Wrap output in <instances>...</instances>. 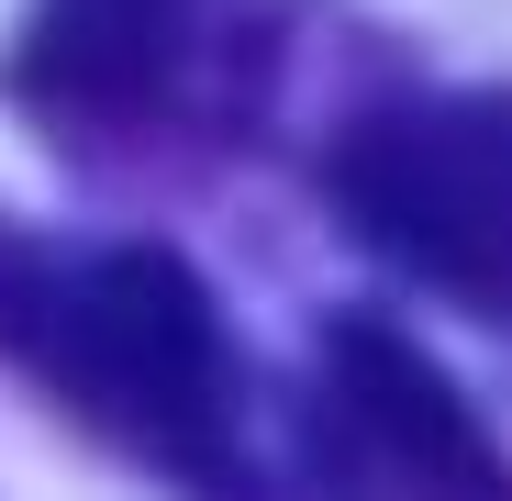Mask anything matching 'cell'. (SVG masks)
I'll list each match as a JSON object with an SVG mask.
<instances>
[{
	"label": "cell",
	"mask_w": 512,
	"mask_h": 501,
	"mask_svg": "<svg viewBox=\"0 0 512 501\" xmlns=\"http://www.w3.org/2000/svg\"><path fill=\"white\" fill-rule=\"evenodd\" d=\"M0 346L123 457L223 490L234 457V357L223 312L167 245H45L0 268Z\"/></svg>",
	"instance_id": "1"
},
{
	"label": "cell",
	"mask_w": 512,
	"mask_h": 501,
	"mask_svg": "<svg viewBox=\"0 0 512 501\" xmlns=\"http://www.w3.org/2000/svg\"><path fill=\"white\" fill-rule=\"evenodd\" d=\"M334 201L390 268L512 323V90L368 112L334 145Z\"/></svg>",
	"instance_id": "2"
},
{
	"label": "cell",
	"mask_w": 512,
	"mask_h": 501,
	"mask_svg": "<svg viewBox=\"0 0 512 501\" xmlns=\"http://www.w3.org/2000/svg\"><path fill=\"white\" fill-rule=\"evenodd\" d=\"M312 479H323V501H512V457L479 435L468 390L368 312L323 334Z\"/></svg>",
	"instance_id": "3"
},
{
	"label": "cell",
	"mask_w": 512,
	"mask_h": 501,
	"mask_svg": "<svg viewBox=\"0 0 512 501\" xmlns=\"http://www.w3.org/2000/svg\"><path fill=\"white\" fill-rule=\"evenodd\" d=\"M201 0H34L12 78L67 123H123L167 90Z\"/></svg>",
	"instance_id": "4"
}]
</instances>
